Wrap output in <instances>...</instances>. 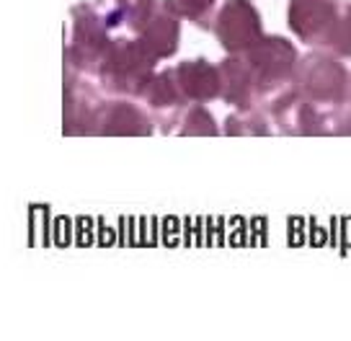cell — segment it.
Listing matches in <instances>:
<instances>
[{
    "mask_svg": "<svg viewBox=\"0 0 351 341\" xmlns=\"http://www.w3.org/2000/svg\"><path fill=\"white\" fill-rule=\"evenodd\" d=\"M326 47L339 57H351V5H346V13L339 16L336 29H333Z\"/></svg>",
    "mask_w": 351,
    "mask_h": 341,
    "instance_id": "9a60e30c",
    "label": "cell"
},
{
    "mask_svg": "<svg viewBox=\"0 0 351 341\" xmlns=\"http://www.w3.org/2000/svg\"><path fill=\"white\" fill-rule=\"evenodd\" d=\"M219 80H222V93L219 99H225L235 109H256L253 99V78L248 70V62L243 55H230L228 60L219 62Z\"/></svg>",
    "mask_w": 351,
    "mask_h": 341,
    "instance_id": "30bf717a",
    "label": "cell"
},
{
    "mask_svg": "<svg viewBox=\"0 0 351 341\" xmlns=\"http://www.w3.org/2000/svg\"><path fill=\"white\" fill-rule=\"evenodd\" d=\"M289 80L302 99L313 101L318 106L320 104L341 106L351 99V73L339 60L323 52H313L302 62H297Z\"/></svg>",
    "mask_w": 351,
    "mask_h": 341,
    "instance_id": "7a4b0ae2",
    "label": "cell"
},
{
    "mask_svg": "<svg viewBox=\"0 0 351 341\" xmlns=\"http://www.w3.org/2000/svg\"><path fill=\"white\" fill-rule=\"evenodd\" d=\"M289 29L302 45L326 47L339 21L336 0H292L289 3Z\"/></svg>",
    "mask_w": 351,
    "mask_h": 341,
    "instance_id": "52a82bcc",
    "label": "cell"
},
{
    "mask_svg": "<svg viewBox=\"0 0 351 341\" xmlns=\"http://www.w3.org/2000/svg\"><path fill=\"white\" fill-rule=\"evenodd\" d=\"M158 57L143 39H114L99 65L104 89L124 96L143 93L145 83L155 73Z\"/></svg>",
    "mask_w": 351,
    "mask_h": 341,
    "instance_id": "6da1fadb",
    "label": "cell"
},
{
    "mask_svg": "<svg viewBox=\"0 0 351 341\" xmlns=\"http://www.w3.org/2000/svg\"><path fill=\"white\" fill-rule=\"evenodd\" d=\"M104 106L106 104L101 101L96 89L90 83H86L80 73L65 65V132H99Z\"/></svg>",
    "mask_w": 351,
    "mask_h": 341,
    "instance_id": "8992f818",
    "label": "cell"
},
{
    "mask_svg": "<svg viewBox=\"0 0 351 341\" xmlns=\"http://www.w3.org/2000/svg\"><path fill=\"white\" fill-rule=\"evenodd\" d=\"M215 34L230 55H245L263 36L261 16L251 0H228L215 19Z\"/></svg>",
    "mask_w": 351,
    "mask_h": 341,
    "instance_id": "5b68a950",
    "label": "cell"
},
{
    "mask_svg": "<svg viewBox=\"0 0 351 341\" xmlns=\"http://www.w3.org/2000/svg\"><path fill=\"white\" fill-rule=\"evenodd\" d=\"M243 57L251 70L256 96L282 91L297 65V49L282 36H261Z\"/></svg>",
    "mask_w": 351,
    "mask_h": 341,
    "instance_id": "277c9868",
    "label": "cell"
},
{
    "mask_svg": "<svg viewBox=\"0 0 351 341\" xmlns=\"http://www.w3.org/2000/svg\"><path fill=\"white\" fill-rule=\"evenodd\" d=\"M339 5H351V0H336Z\"/></svg>",
    "mask_w": 351,
    "mask_h": 341,
    "instance_id": "2e32d148",
    "label": "cell"
},
{
    "mask_svg": "<svg viewBox=\"0 0 351 341\" xmlns=\"http://www.w3.org/2000/svg\"><path fill=\"white\" fill-rule=\"evenodd\" d=\"M132 32L137 34V39H143L145 45L153 49L158 60L176 55L178 39H181L178 16H173L163 3H153V8L145 13Z\"/></svg>",
    "mask_w": 351,
    "mask_h": 341,
    "instance_id": "ba28073f",
    "label": "cell"
},
{
    "mask_svg": "<svg viewBox=\"0 0 351 341\" xmlns=\"http://www.w3.org/2000/svg\"><path fill=\"white\" fill-rule=\"evenodd\" d=\"M176 80L184 91L186 101H204L219 99L222 93V80H219V67L209 65L207 60H191V62H181L176 67Z\"/></svg>",
    "mask_w": 351,
    "mask_h": 341,
    "instance_id": "9c48e42d",
    "label": "cell"
},
{
    "mask_svg": "<svg viewBox=\"0 0 351 341\" xmlns=\"http://www.w3.org/2000/svg\"><path fill=\"white\" fill-rule=\"evenodd\" d=\"M217 0H163V5L168 11L178 16V19H186V21L197 23L202 29H207L209 13L215 8Z\"/></svg>",
    "mask_w": 351,
    "mask_h": 341,
    "instance_id": "4fadbf2b",
    "label": "cell"
},
{
    "mask_svg": "<svg viewBox=\"0 0 351 341\" xmlns=\"http://www.w3.org/2000/svg\"><path fill=\"white\" fill-rule=\"evenodd\" d=\"M153 124L147 119L140 106H134L130 101H111L104 106L99 121L101 134H150Z\"/></svg>",
    "mask_w": 351,
    "mask_h": 341,
    "instance_id": "8fae6325",
    "label": "cell"
},
{
    "mask_svg": "<svg viewBox=\"0 0 351 341\" xmlns=\"http://www.w3.org/2000/svg\"><path fill=\"white\" fill-rule=\"evenodd\" d=\"M181 127H184V134H217V124H215L212 114L202 104L189 106Z\"/></svg>",
    "mask_w": 351,
    "mask_h": 341,
    "instance_id": "5bb4252c",
    "label": "cell"
},
{
    "mask_svg": "<svg viewBox=\"0 0 351 341\" xmlns=\"http://www.w3.org/2000/svg\"><path fill=\"white\" fill-rule=\"evenodd\" d=\"M109 21L106 13L96 11L90 3H77L73 8V34L65 49V65L75 73H99L104 55L109 52Z\"/></svg>",
    "mask_w": 351,
    "mask_h": 341,
    "instance_id": "3957f363",
    "label": "cell"
},
{
    "mask_svg": "<svg viewBox=\"0 0 351 341\" xmlns=\"http://www.w3.org/2000/svg\"><path fill=\"white\" fill-rule=\"evenodd\" d=\"M147 106L155 111L163 109H184L189 101L184 96V91L176 80V70H163V73H153L150 80L145 83L143 93H140Z\"/></svg>",
    "mask_w": 351,
    "mask_h": 341,
    "instance_id": "7c38bea8",
    "label": "cell"
}]
</instances>
